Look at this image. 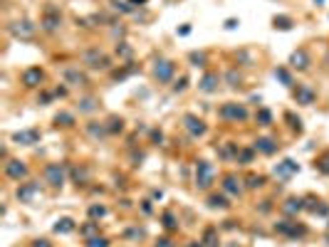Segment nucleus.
<instances>
[{
  "mask_svg": "<svg viewBox=\"0 0 329 247\" xmlns=\"http://www.w3.org/2000/svg\"><path fill=\"white\" fill-rule=\"evenodd\" d=\"M82 65L89 70H109L111 67V57L107 52H102L99 47H89L82 52Z\"/></svg>",
  "mask_w": 329,
  "mask_h": 247,
  "instance_id": "nucleus-1",
  "label": "nucleus"
},
{
  "mask_svg": "<svg viewBox=\"0 0 329 247\" xmlns=\"http://www.w3.org/2000/svg\"><path fill=\"white\" fill-rule=\"evenodd\" d=\"M67 166L65 163H47L45 166V171H42V176H45V183L47 185H52V188H62L65 185V180H67Z\"/></svg>",
  "mask_w": 329,
  "mask_h": 247,
  "instance_id": "nucleus-2",
  "label": "nucleus"
},
{
  "mask_svg": "<svg viewBox=\"0 0 329 247\" xmlns=\"http://www.w3.org/2000/svg\"><path fill=\"white\" fill-rule=\"evenodd\" d=\"M218 116L223 119V121H245L248 119V109H245V104H238V102H225L220 109H218Z\"/></svg>",
  "mask_w": 329,
  "mask_h": 247,
  "instance_id": "nucleus-3",
  "label": "nucleus"
},
{
  "mask_svg": "<svg viewBox=\"0 0 329 247\" xmlns=\"http://www.w3.org/2000/svg\"><path fill=\"white\" fill-rule=\"evenodd\" d=\"M216 180V168L208 161H198L196 163V188L198 190H208Z\"/></svg>",
  "mask_w": 329,
  "mask_h": 247,
  "instance_id": "nucleus-4",
  "label": "nucleus"
},
{
  "mask_svg": "<svg viewBox=\"0 0 329 247\" xmlns=\"http://www.w3.org/2000/svg\"><path fill=\"white\" fill-rule=\"evenodd\" d=\"M174 74H176V65L171 62V60H156L153 62V79L156 82H161V84H169L171 79H174Z\"/></svg>",
  "mask_w": 329,
  "mask_h": 247,
  "instance_id": "nucleus-5",
  "label": "nucleus"
},
{
  "mask_svg": "<svg viewBox=\"0 0 329 247\" xmlns=\"http://www.w3.org/2000/svg\"><path fill=\"white\" fill-rule=\"evenodd\" d=\"M10 35L13 37H18V40H33L35 35H37V25L33 23V20H15V23H10Z\"/></svg>",
  "mask_w": 329,
  "mask_h": 247,
  "instance_id": "nucleus-6",
  "label": "nucleus"
},
{
  "mask_svg": "<svg viewBox=\"0 0 329 247\" xmlns=\"http://www.w3.org/2000/svg\"><path fill=\"white\" fill-rule=\"evenodd\" d=\"M60 25H62V13L57 10V8H52V5H47L45 8V13H42V20H40V28L45 30V33H57L60 30Z\"/></svg>",
  "mask_w": 329,
  "mask_h": 247,
  "instance_id": "nucleus-7",
  "label": "nucleus"
},
{
  "mask_svg": "<svg viewBox=\"0 0 329 247\" xmlns=\"http://www.w3.org/2000/svg\"><path fill=\"white\" fill-rule=\"evenodd\" d=\"M5 176L10 178V180H25L28 176H30V171H28V163L25 161H20V158H8L5 161Z\"/></svg>",
  "mask_w": 329,
  "mask_h": 247,
  "instance_id": "nucleus-8",
  "label": "nucleus"
},
{
  "mask_svg": "<svg viewBox=\"0 0 329 247\" xmlns=\"http://www.w3.org/2000/svg\"><path fill=\"white\" fill-rule=\"evenodd\" d=\"M42 195V188H40V183L37 180H30V183H20V188H18V193H15V198L20 200V203H35L37 198Z\"/></svg>",
  "mask_w": 329,
  "mask_h": 247,
  "instance_id": "nucleus-9",
  "label": "nucleus"
},
{
  "mask_svg": "<svg viewBox=\"0 0 329 247\" xmlns=\"http://www.w3.org/2000/svg\"><path fill=\"white\" fill-rule=\"evenodd\" d=\"M20 82H23L25 89H37V87H42V82H45V72H42L40 67H28V70L23 72Z\"/></svg>",
  "mask_w": 329,
  "mask_h": 247,
  "instance_id": "nucleus-10",
  "label": "nucleus"
},
{
  "mask_svg": "<svg viewBox=\"0 0 329 247\" xmlns=\"http://www.w3.org/2000/svg\"><path fill=\"white\" fill-rule=\"evenodd\" d=\"M183 126H186V131H188L193 139H201V136H206V131H208L206 121L198 119L196 114H186V116H183Z\"/></svg>",
  "mask_w": 329,
  "mask_h": 247,
  "instance_id": "nucleus-11",
  "label": "nucleus"
},
{
  "mask_svg": "<svg viewBox=\"0 0 329 247\" xmlns=\"http://www.w3.org/2000/svg\"><path fill=\"white\" fill-rule=\"evenodd\" d=\"M275 230L282 232V235H287V237H304V235H307V227H304V225H297V222L290 220V217L275 222Z\"/></svg>",
  "mask_w": 329,
  "mask_h": 247,
  "instance_id": "nucleus-12",
  "label": "nucleus"
},
{
  "mask_svg": "<svg viewBox=\"0 0 329 247\" xmlns=\"http://www.w3.org/2000/svg\"><path fill=\"white\" fill-rule=\"evenodd\" d=\"M314 99H317V92H314L309 84H297V89H294V102H297L299 106H309V104H314Z\"/></svg>",
  "mask_w": 329,
  "mask_h": 247,
  "instance_id": "nucleus-13",
  "label": "nucleus"
},
{
  "mask_svg": "<svg viewBox=\"0 0 329 247\" xmlns=\"http://www.w3.org/2000/svg\"><path fill=\"white\" fill-rule=\"evenodd\" d=\"M65 82H67L70 87H87V84H89V77H87L82 70L70 67V70H65Z\"/></svg>",
  "mask_w": 329,
  "mask_h": 247,
  "instance_id": "nucleus-14",
  "label": "nucleus"
},
{
  "mask_svg": "<svg viewBox=\"0 0 329 247\" xmlns=\"http://www.w3.org/2000/svg\"><path fill=\"white\" fill-rule=\"evenodd\" d=\"M218 82H220L218 72H206V74L201 77V82H198V89H201L203 94H213V92H218Z\"/></svg>",
  "mask_w": 329,
  "mask_h": 247,
  "instance_id": "nucleus-15",
  "label": "nucleus"
},
{
  "mask_svg": "<svg viewBox=\"0 0 329 247\" xmlns=\"http://www.w3.org/2000/svg\"><path fill=\"white\" fill-rule=\"evenodd\" d=\"M13 141H15V143H20V146H33V143H37V141H40V131H37V129H25V131H18V134H13Z\"/></svg>",
  "mask_w": 329,
  "mask_h": 247,
  "instance_id": "nucleus-16",
  "label": "nucleus"
},
{
  "mask_svg": "<svg viewBox=\"0 0 329 247\" xmlns=\"http://www.w3.org/2000/svg\"><path fill=\"white\" fill-rule=\"evenodd\" d=\"M253 148H255V151H260V153H265V156H272L280 146H277V141H275V139H270V136H260V139H255Z\"/></svg>",
  "mask_w": 329,
  "mask_h": 247,
  "instance_id": "nucleus-17",
  "label": "nucleus"
},
{
  "mask_svg": "<svg viewBox=\"0 0 329 247\" xmlns=\"http://www.w3.org/2000/svg\"><path fill=\"white\" fill-rule=\"evenodd\" d=\"M223 190H225L228 195H233V198H240V195H243L240 178H238V176H233V173H228V176L223 178Z\"/></svg>",
  "mask_w": 329,
  "mask_h": 247,
  "instance_id": "nucleus-18",
  "label": "nucleus"
},
{
  "mask_svg": "<svg viewBox=\"0 0 329 247\" xmlns=\"http://www.w3.org/2000/svg\"><path fill=\"white\" fill-rule=\"evenodd\" d=\"M290 67L297 70V72L309 70V55H307V50H297V52H292V57H290Z\"/></svg>",
  "mask_w": 329,
  "mask_h": 247,
  "instance_id": "nucleus-19",
  "label": "nucleus"
},
{
  "mask_svg": "<svg viewBox=\"0 0 329 247\" xmlns=\"http://www.w3.org/2000/svg\"><path fill=\"white\" fill-rule=\"evenodd\" d=\"M297 171H299V166H297L292 158H285L282 163L275 166V176H280V178H287V176H292V173H297Z\"/></svg>",
  "mask_w": 329,
  "mask_h": 247,
  "instance_id": "nucleus-20",
  "label": "nucleus"
},
{
  "mask_svg": "<svg viewBox=\"0 0 329 247\" xmlns=\"http://www.w3.org/2000/svg\"><path fill=\"white\" fill-rule=\"evenodd\" d=\"M70 176L77 185H87L89 183V168L87 166H72L70 168Z\"/></svg>",
  "mask_w": 329,
  "mask_h": 247,
  "instance_id": "nucleus-21",
  "label": "nucleus"
},
{
  "mask_svg": "<svg viewBox=\"0 0 329 247\" xmlns=\"http://www.w3.org/2000/svg\"><path fill=\"white\" fill-rule=\"evenodd\" d=\"M208 208H213V210H228V208H230V203H228V198H225V195L211 193V195H208Z\"/></svg>",
  "mask_w": 329,
  "mask_h": 247,
  "instance_id": "nucleus-22",
  "label": "nucleus"
},
{
  "mask_svg": "<svg viewBox=\"0 0 329 247\" xmlns=\"http://www.w3.org/2000/svg\"><path fill=\"white\" fill-rule=\"evenodd\" d=\"M282 210H285L287 215H297V212H302V210H304V198H290V200L282 205Z\"/></svg>",
  "mask_w": 329,
  "mask_h": 247,
  "instance_id": "nucleus-23",
  "label": "nucleus"
},
{
  "mask_svg": "<svg viewBox=\"0 0 329 247\" xmlns=\"http://www.w3.org/2000/svg\"><path fill=\"white\" fill-rule=\"evenodd\" d=\"M74 227H77V225H74V220H72V217H60V220L55 222V227H52V230H55L57 235H70Z\"/></svg>",
  "mask_w": 329,
  "mask_h": 247,
  "instance_id": "nucleus-24",
  "label": "nucleus"
},
{
  "mask_svg": "<svg viewBox=\"0 0 329 247\" xmlns=\"http://www.w3.org/2000/svg\"><path fill=\"white\" fill-rule=\"evenodd\" d=\"M206 247H218L220 245V240H218V227L216 225H211V227H206V232H203V240H201Z\"/></svg>",
  "mask_w": 329,
  "mask_h": 247,
  "instance_id": "nucleus-25",
  "label": "nucleus"
},
{
  "mask_svg": "<svg viewBox=\"0 0 329 247\" xmlns=\"http://www.w3.org/2000/svg\"><path fill=\"white\" fill-rule=\"evenodd\" d=\"M87 134L92 136V139H104L109 131H107V124H99V121H89L87 124Z\"/></svg>",
  "mask_w": 329,
  "mask_h": 247,
  "instance_id": "nucleus-26",
  "label": "nucleus"
},
{
  "mask_svg": "<svg viewBox=\"0 0 329 247\" xmlns=\"http://www.w3.org/2000/svg\"><path fill=\"white\" fill-rule=\"evenodd\" d=\"M79 235H82L84 240H89V237H97V235H99V222H97V220H89V222H84V225L79 227Z\"/></svg>",
  "mask_w": 329,
  "mask_h": 247,
  "instance_id": "nucleus-27",
  "label": "nucleus"
},
{
  "mask_svg": "<svg viewBox=\"0 0 329 247\" xmlns=\"http://www.w3.org/2000/svg\"><path fill=\"white\" fill-rule=\"evenodd\" d=\"M272 74H275V79H277V82H282L285 87H294V79H292V74H290V70H287V67H277Z\"/></svg>",
  "mask_w": 329,
  "mask_h": 247,
  "instance_id": "nucleus-28",
  "label": "nucleus"
},
{
  "mask_svg": "<svg viewBox=\"0 0 329 247\" xmlns=\"http://www.w3.org/2000/svg\"><path fill=\"white\" fill-rule=\"evenodd\" d=\"M161 222H163V227H166L169 232L179 230V220H176V215H174L171 210H166V212H161Z\"/></svg>",
  "mask_w": 329,
  "mask_h": 247,
  "instance_id": "nucleus-29",
  "label": "nucleus"
},
{
  "mask_svg": "<svg viewBox=\"0 0 329 247\" xmlns=\"http://www.w3.org/2000/svg\"><path fill=\"white\" fill-rule=\"evenodd\" d=\"M107 131L109 134H121L124 131V119L121 116H109L107 119Z\"/></svg>",
  "mask_w": 329,
  "mask_h": 247,
  "instance_id": "nucleus-30",
  "label": "nucleus"
},
{
  "mask_svg": "<svg viewBox=\"0 0 329 247\" xmlns=\"http://www.w3.org/2000/svg\"><path fill=\"white\" fill-rule=\"evenodd\" d=\"M109 3H111V8H114V10H119V13H126V15L136 13V8L129 3V0H109Z\"/></svg>",
  "mask_w": 329,
  "mask_h": 247,
  "instance_id": "nucleus-31",
  "label": "nucleus"
},
{
  "mask_svg": "<svg viewBox=\"0 0 329 247\" xmlns=\"http://www.w3.org/2000/svg\"><path fill=\"white\" fill-rule=\"evenodd\" d=\"M77 106H79V111H82V114H92L99 104H97V99H94V97H84V99H79V104H77Z\"/></svg>",
  "mask_w": 329,
  "mask_h": 247,
  "instance_id": "nucleus-32",
  "label": "nucleus"
},
{
  "mask_svg": "<svg viewBox=\"0 0 329 247\" xmlns=\"http://www.w3.org/2000/svg\"><path fill=\"white\" fill-rule=\"evenodd\" d=\"M255 121H257V126H270L272 124V111L270 109H257V114H255Z\"/></svg>",
  "mask_w": 329,
  "mask_h": 247,
  "instance_id": "nucleus-33",
  "label": "nucleus"
},
{
  "mask_svg": "<svg viewBox=\"0 0 329 247\" xmlns=\"http://www.w3.org/2000/svg\"><path fill=\"white\" fill-rule=\"evenodd\" d=\"M253 156H255V148H238L235 161H238L240 166H248V163H253Z\"/></svg>",
  "mask_w": 329,
  "mask_h": 247,
  "instance_id": "nucleus-34",
  "label": "nucleus"
},
{
  "mask_svg": "<svg viewBox=\"0 0 329 247\" xmlns=\"http://www.w3.org/2000/svg\"><path fill=\"white\" fill-rule=\"evenodd\" d=\"M55 124H57V126H65V129H70V126H74V114L60 111V114L55 116Z\"/></svg>",
  "mask_w": 329,
  "mask_h": 247,
  "instance_id": "nucleus-35",
  "label": "nucleus"
},
{
  "mask_svg": "<svg viewBox=\"0 0 329 247\" xmlns=\"http://www.w3.org/2000/svg\"><path fill=\"white\" fill-rule=\"evenodd\" d=\"M272 25H275V30H290V28H292V18H287V15H277V18L272 20Z\"/></svg>",
  "mask_w": 329,
  "mask_h": 247,
  "instance_id": "nucleus-36",
  "label": "nucleus"
},
{
  "mask_svg": "<svg viewBox=\"0 0 329 247\" xmlns=\"http://www.w3.org/2000/svg\"><path fill=\"white\" fill-rule=\"evenodd\" d=\"M116 55H119V60H131L134 47H131V45H126V42H119V45H116Z\"/></svg>",
  "mask_w": 329,
  "mask_h": 247,
  "instance_id": "nucleus-37",
  "label": "nucleus"
},
{
  "mask_svg": "<svg viewBox=\"0 0 329 247\" xmlns=\"http://www.w3.org/2000/svg\"><path fill=\"white\" fill-rule=\"evenodd\" d=\"M188 62H191L193 67H206L208 57H206V52H191V55H188Z\"/></svg>",
  "mask_w": 329,
  "mask_h": 247,
  "instance_id": "nucleus-38",
  "label": "nucleus"
},
{
  "mask_svg": "<svg viewBox=\"0 0 329 247\" xmlns=\"http://www.w3.org/2000/svg\"><path fill=\"white\" fill-rule=\"evenodd\" d=\"M314 166H317V171H319V173L329 176V151H327V153H322V156L317 158V163H314Z\"/></svg>",
  "mask_w": 329,
  "mask_h": 247,
  "instance_id": "nucleus-39",
  "label": "nucleus"
},
{
  "mask_svg": "<svg viewBox=\"0 0 329 247\" xmlns=\"http://www.w3.org/2000/svg\"><path fill=\"white\" fill-rule=\"evenodd\" d=\"M260 185H265V176H248V178H245V188L255 190V188H260Z\"/></svg>",
  "mask_w": 329,
  "mask_h": 247,
  "instance_id": "nucleus-40",
  "label": "nucleus"
},
{
  "mask_svg": "<svg viewBox=\"0 0 329 247\" xmlns=\"http://www.w3.org/2000/svg\"><path fill=\"white\" fill-rule=\"evenodd\" d=\"M84 247H109V240L104 235H97V237H89L84 242Z\"/></svg>",
  "mask_w": 329,
  "mask_h": 247,
  "instance_id": "nucleus-41",
  "label": "nucleus"
},
{
  "mask_svg": "<svg viewBox=\"0 0 329 247\" xmlns=\"http://www.w3.org/2000/svg\"><path fill=\"white\" fill-rule=\"evenodd\" d=\"M240 72L238 70H228V74H225V82H228V87H240Z\"/></svg>",
  "mask_w": 329,
  "mask_h": 247,
  "instance_id": "nucleus-42",
  "label": "nucleus"
},
{
  "mask_svg": "<svg viewBox=\"0 0 329 247\" xmlns=\"http://www.w3.org/2000/svg\"><path fill=\"white\" fill-rule=\"evenodd\" d=\"M107 215V208L104 205H89V217L92 220H102Z\"/></svg>",
  "mask_w": 329,
  "mask_h": 247,
  "instance_id": "nucleus-43",
  "label": "nucleus"
},
{
  "mask_svg": "<svg viewBox=\"0 0 329 247\" xmlns=\"http://www.w3.org/2000/svg\"><path fill=\"white\" fill-rule=\"evenodd\" d=\"M285 119L290 121V129H292V131H297V134L302 131V121H299V119H297L294 114H285Z\"/></svg>",
  "mask_w": 329,
  "mask_h": 247,
  "instance_id": "nucleus-44",
  "label": "nucleus"
},
{
  "mask_svg": "<svg viewBox=\"0 0 329 247\" xmlns=\"http://www.w3.org/2000/svg\"><path fill=\"white\" fill-rule=\"evenodd\" d=\"M220 156H223V158H230V156L235 158V156H238V143H228L225 148H220Z\"/></svg>",
  "mask_w": 329,
  "mask_h": 247,
  "instance_id": "nucleus-45",
  "label": "nucleus"
},
{
  "mask_svg": "<svg viewBox=\"0 0 329 247\" xmlns=\"http://www.w3.org/2000/svg\"><path fill=\"white\" fill-rule=\"evenodd\" d=\"M124 237H126V240H141V237H144V230H141V227H129V230L124 232Z\"/></svg>",
  "mask_w": 329,
  "mask_h": 247,
  "instance_id": "nucleus-46",
  "label": "nucleus"
},
{
  "mask_svg": "<svg viewBox=\"0 0 329 247\" xmlns=\"http://www.w3.org/2000/svg\"><path fill=\"white\" fill-rule=\"evenodd\" d=\"M153 247H174V242H171V237H158Z\"/></svg>",
  "mask_w": 329,
  "mask_h": 247,
  "instance_id": "nucleus-47",
  "label": "nucleus"
},
{
  "mask_svg": "<svg viewBox=\"0 0 329 247\" xmlns=\"http://www.w3.org/2000/svg\"><path fill=\"white\" fill-rule=\"evenodd\" d=\"M52 97H55L52 92H42V94L37 97V102H40V104H50V102H52Z\"/></svg>",
  "mask_w": 329,
  "mask_h": 247,
  "instance_id": "nucleus-48",
  "label": "nucleus"
},
{
  "mask_svg": "<svg viewBox=\"0 0 329 247\" xmlns=\"http://www.w3.org/2000/svg\"><path fill=\"white\" fill-rule=\"evenodd\" d=\"M186 84H188V79H186V77H181V79L174 84V92H183V89H186Z\"/></svg>",
  "mask_w": 329,
  "mask_h": 247,
  "instance_id": "nucleus-49",
  "label": "nucleus"
},
{
  "mask_svg": "<svg viewBox=\"0 0 329 247\" xmlns=\"http://www.w3.org/2000/svg\"><path fill=\"white\" fill-rule=\"evenodd\" d=\"M33 247H52V242H50V240H45V237H37V240L33 242Z\"/></svg>",
  "mask_w": 329,
  "mask_h": 247,
  "instance_id": "nucleus-50",
  "label": "nucleus"
},
{
  "mask_svg": "<svg viewBox=\"0 0 329 247\" xmlns=\"http://www.w3.org/2000/svg\"><path fill=\"white\" fill-rule=\"evenodd\" d=\"M151 141H153V143H161V141H163V134L153 129V131H151Z\"/></svg>",
  "mask_w": 329,
  "mask_h": 247,
  "instance_id": "nucleus-51",
  "label": "nucleus"
},
{
  "mask_svg": "<svg viewBox=\"0 0 329 247\" xmlns=\"http://www.w3.org/2000/svg\"><path fill=\"white\" fill-rule=\"evenodd\" d=\"M52 94H55V97H67V87H55Z\"/></svg>",
  "mask_w": 329,
  "mask_h": 247,
  "instance_id": "nucleus-52",
  "label": "nucleus"
},
{
  "mask_svg": "<svg viewBox=\"0 0 329 247\" xmlns=\"http://www.w3.org/2000/svg\"><path fill=\"white\" fill-rule=\"evenodd\" d=\"M225 28H228V30H235V28H238V20H233V18L225 20Z\"/></svg>",
  "mask_w": 329,
  "mask_h": 247,
  "instance_id": "nucleus-53",
  "label": "nucleus"
},
{
  "mask_svg": "<svg viewBox=\"0 0 329 247\" xmlns=\"http://www.w3.org/2000/svg\"><path fill=\"white\" fill-rule=\"evenodd\" d=\"M141 208H144V212H151V210H153V208H151V200H144Z\"/></svg>",
  "mask_w": 329,
  "mask_h": 247,
  "instance_id": "nucleus-54",
  "label": "nucleus"
},
{
  "mask_svg": "<svg viewBox=\"0 0 329 247\" xmlns=\"http://www.w3.org/2000/svg\"><path fill=\"white\" fill-rule=\"evenodd\" d=\"M129 3H131V5L136 8V5H146V3H148V0H129Z\"/></svg>",
  "mask_w": 329,
  "mask_h": 247,
  "instance_id": "nucleus-55",
  "label": "nucleus"
},
{
  "mask_svg": "<svg viewBox=\"0 0 329 247\" xmlns=\"http://www.w3.org/2000/svg\"><path fill=\"white\" fill-rule=\"evenodd\" d=\"M179 33H181V35H188V33H191V25H183V28H181Z\"/></svg>",
  "mask_w": 329,
  "mask_h": 247,
  "instance_id": "nucleus-56",
  "label": "nucleus"
},
{
  "mask_svg": "<svg viewBox=\"0 0 329 247\" xmlns=\"http://www.w3.org/2000/svg\"><path fill=\"white\" fill-rule=\"evenodd\" d=\"M188 247H206L203 242H188Z\"/></svg>",
  "mask_w": 329,
  "mask_h": 247,
  "instance_id": "nucleus-57",
  "label": "nucleus"
}]
</instances>
